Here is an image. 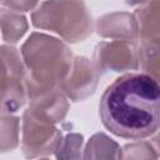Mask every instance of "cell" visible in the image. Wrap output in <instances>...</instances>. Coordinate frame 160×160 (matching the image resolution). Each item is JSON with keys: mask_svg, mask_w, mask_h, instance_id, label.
Segmentation results:
<instances>
[{"mask_svg": "<svg viewBox=\"0 0 160 160\" xmlns=\"http://www.w3.org/2000/svg\"><path fill=\"white\" fill-rule=\"evenodd\" d=\"M100 118L116 136L144 139L156 132L160 124V86L148 74H126L104 91Z\"/></svg>", "mask_w": 160, "mask_h": 160, "instance_id": "6da1fadb", "label": "cell"}]
</instances>
